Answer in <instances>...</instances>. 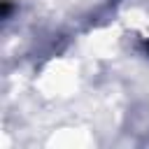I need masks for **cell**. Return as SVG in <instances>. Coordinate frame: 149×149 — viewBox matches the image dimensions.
<instances>
[{
    "instance_id": "cell-1",
    "label": "cell",
    "mask_w": 149,
    "mask_h": 149,
    "mask_svg": "<svg viewBox=\"0 0 149 149\" xmlns=\"http://www.w3.org/2000/svg\"><path fill=\"white\" fill-rule=\"evenodd\" d=\"M147 51H149V42H147Z\"/></svg>"
}]
</instances>
